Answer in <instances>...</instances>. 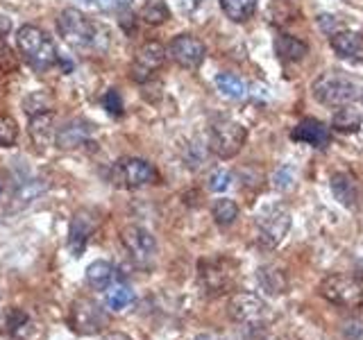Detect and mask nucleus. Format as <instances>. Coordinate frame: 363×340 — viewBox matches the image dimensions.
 I'll return each mask as SVG.
<instances>
[{
  "instance_id": "obj_30",
  "label": "nucleus",
  "mask_w": 363,
  "mask_h": 340,
  "mask_svg": "<svg viewBox=\"0 0 363 340\" xmlns=\"http://www.w3.org/2000/svg\"><path fill=\"white\" fill-rule=\"evenodd\" d=\"M18 143V123L11 116H0V147H14Z\"/></svg>"
},
{
  "instance_id": "obj_11",
  "label": "nucleus",
  "mask_w": 363,
  "mask_h": 340,
  "mask_svg": "<svg viewBox=\"0 0 363 340\" xmlns=\"http://www.w3.org/2000/svg\"><path fill=\"white\" fill-rule=\"evenodd\" d=\"M157 179V170L150 162L136 157L118 159L111 166V181L121 188H141Z\"/></svg>"
},
{
  "instance_id": "obj_28",
  "label": "nucleus",
  "mask_w": 363,
  "mask_h": 340,
  "mask_svg": "<svg viewBox=\"0 0 363 340\" xmlns=\"http://www.w3.org/2000/svg\"><path fill=\"white\" fill-rule=\"evenodd\" d=\"M211 215H213L216 225L230 227V225L238 218V204H236L234 200H230V198H220V200H216V202H213Z\"/></svg>"
},
{
  "instance_id": "obj_21",
  "label": "nucleus",
  "mask_w": 363,
  "mask_h": 340,
  "mask_svg": "<svg viewBox=\"0 0 363 340\" xmlns=\"http://www.w3.org/2000/svg\"><path fill=\"white\" fill-rule=\"evenodd\" d=\"M275 52L284 62H300L309 52V45L300 41L298 37H291V34H279L275 39Z\"/></svg>"
},
{
  "instance_id": "obj_39",
  "label": "nucleus",
  "mask_w": 363,
  "mask_h": 340,
  "mask_svg": "<svg viewBox=\"0 0 363 340\" xmlns=\"http://www.w3.org/2000/svg\"><path fill=\"white\" fill-rule=\"evenodd\" d=\"M196 340H220L218 336H213V334H200Z\"/></svg>"
},
{
  "instance_id": "obj_24",
  "label": "nucleus",
  "mask_w": 363,
  "mask_h": 340,
  "mask_svg": "<svg viewBox=\"0 0 363 340\" xmlns=\"http://www.w3.org/2000/svg\"><path fill=\"white\" fill-rule=\"evenodd\" d=\"M257 281L261 283V288H264L266 293L270 295H281L286 293L289 288V281H286V275L275 268V266H264L257 270Z\"/></svg>"
},
{
  "instance_id": "obj_19",
  "label": "nucleus",
  "mask_w": 363,
  "mask_h": 340,
  "mask_svg": "<svg viewBox=\"0 0 363 340\" xmlns=\"http://www.w3.org/2000/svg\"><path fill=\"white\" fill-rule=\"evenodd\" d=\"M91 134H94V125L91 123L71 120L55 134V143H57V147H62V150H75V147L89 143Z\"/></svg>"
},
{
  "instance_id": "obj_7",
  "label": "nucleus",
  "mask_w": 363,
  "mask_h": 340,
  "mask_svg": "<svg viewBox=\"0 0 363 340\" xmlns=\"http://www.w3.org/2000/svg\"><path fill=\"white\" fill-rule=\"evenodd\" d=\"M291 230V213L284 204H268L257 213V243L266 249L277 247Z\"/></svg>"
},
{
  "instance_id": "obj_8",
  "label": "nucleus",
  "mask_w": 363,
  "mask_h": 340,
  "mask_svg": "<svg viewBox=\"0 0 363 340\" xmlns=\"http://www.w3.org/2000/svg\"><path fill=\"white\" fill-rule=\"evenodd\" d=\"M247 141V130L232 118H218L209 128V150L218 159H232Z\"/></svg>"
},
{
  "instance_id": "obj_1",
  "label": "nucleus",
  "mask_w": 363,
  "mask_h": 340,
  "mask_svg": "<svg viewBox=\"0 0 363 340\" xmlns=\"http://www.w3.org/2000/svg\"><path fill=\"white\" fill-rule=\"evenodd\" d=\"M57 28L68 45L79 50H105L109 45V32L100 23L86 18L73 7L64 9L57 18Z\"/></svg>"
},
{
  "instance_id": "obj_12",
  "label": "nucleus",
  "mask_w": 363,
  "mask_h": 340,
  "mask_svg": "<svg viewBox=\"0 0 363 340\" xmlns=\"http://www.w3.org/2000/svg\"><path fill=\"white\" fill-rule=\"evenodd\" d=\"M227 313L234 322L243 327H261L268 320V306L266 302L255 293H234L230 304H227Z\"/></svg>"
},
{
  "instance_id": "obj_36",
  "label": "nucleus",
  "mask_w": 363,
  "mask_h": 340,
  "mask_svg": "<svg viewBox=\"0 0 363 340\" xmlns=\"http://www.w3.org/2000/svg\"><path fill=\"white\" fill-rule=\"evenodd\" d=\"M98 3L102 9H107V11H118L123 7H128L130 0H98Z\"/></svg>"
},
{
  "instance_id": "obj_31",
  "label": "nucleus",
  "mask_w": 363,
  "mask_h": 340,
  "mask_svg": "<svg viewBox=\"0 0 363 340\" xmlns=\"http://www.w3.org/2000/svg\"><path fill=\"white\" fill-rule=\"evenodd\" d=\"M16 68H18V57L0 39V73H14Z\"/></svg>"
},
{
  "instance_id": "obj_38",
  "label": "nucleus",
  "mask_w": 363,
  "mask_h": 340,
  "mask_svg": "<svg viewBox=\"0 0 363 340\" xmlns=\"http://www.w3.org/2000/svg\"><path fill=\"white\" fill-rule=\"evenodd\" d=\"M9 30V21L5 16H0V34H5Z\"/></svg>"
},
{
  "instance_id": "obj_41",
  "label": "nucleus",
  "mask_w": 363,
  "mask_h": 340,
  "mask_svg": "<svg viewBox=\"0 0 363 340\" xmlns=\"http://www.w3.org/2000/svg\"><path fill=\"white\" fill-rule=\"evenodd\" d=\"M0 193H3V181H0Z\"/></svg>"
},
{
  "instance_id": "obj_40",
  "label": "nucleus",
  "mask_w": 363,
  "mask_h": 340,
  "mask_svg": "<svg viewBox=\"0 0 363 340\" xmlns=\"http://www.w3.org/2000/svg\"><path fill=\"white\" fill-rule=\"evenodd\" d=\"M79 3H84V5H89V3H91V0H79Z\"/></svg>"
},
{
  "instance_id": "obj_33",
  "label": "nucleus",
  "mask_w": 363,
  "mask_h": 340,
  "mask_svg": "<svg viewBox=\"0 0 363 340\" xmlns=\"http://www.w3.org/2000/svg\"><path fill=\"white\" fill-rule=\"evenodd\" d=\"M102 105H105V109L111 113V116H121L123 113V100H121V94L116 89H109L105 98H102Z\"/></svg>"
},
{
  "instance_id": "obj_32",
  "label": "nucleus",
  "mask_w": 363,
  "mask_h": 340,
  "mask_svg": "<svg viewBox=\"0 0 363 340\" xmlns=\"http://www.w3.org/2000/svg\"><path fill=\"white\" fill-rule=\"evenodd\" d=\"M230 181H232L230 170L216 168L213 173L209 175V188H211L213 193H223L225 188H230Z\"/></svg>"
},
{
  "instance_id": "obj_17",
  "label": "nucleus",
  "mask_w": 363,
  "mask_h": 340,
  "mask_svg": "<svg viewBox=\"0 0 363 340\" xmlns=\"http://www.w3.org/2000/svg\"><path fill=\"white\" fill-rule=\"evenodd\" d=\"M329 139H332V132H329L327 125L320 123L318 118H304L291 130V141H295V143L325 147V145H329Z\"/></svg>"
},
{
  "instance_id": "obj_16",
  "label": "nucleus",
  "mask_w": 363,
  "mask_h": 340,
  "mask_svg": "<svg viewBox=\"0 0 363 340\" xmlns=\"http://www.w3.org/2000/svg\"><path fill=\"white\" fill-rule=\"evenodd\" d=\"M329 186H332L334 198L347 209H359L361 200H363V188L361 181L352 175V173H334L329 179Z\"/></svg>"
},
{
  "instance_id": "obj_6",
  "label": "nucleus",
  "mask_w": 363,
  "mask_h": 340,
  "mask_svg": "<svg viewBox=\"0 0 363 340\" xmlns=\"http://www.w3.org/2000/svg\"><path fill=\"white\" fill-rule=\"evenodd\" d=\"M45 324L21 306H7L0 313V336L9 340H45Z\"/></svg>"
},
{
  "instance_id": "obj_27",
  "label": "nucleus",
  "mask_w": 363,
  "mask_h": 340,
  "mask_svg": "<svg viewBox=\"0 0 363 340\" xmlns=\"http://www.w3.org/2000/svg\"><path fill=\"white\" fill-rule=\"evenodd\" d=\"M136 295L130 286H111L107 288V295H105V304L109 311H125L130 304H134Z\"/></svg>"
},
{
  "instance_id": "obj_37",
  "label": "nucleus",
  "mask_w": 363,
  "mask_h": 340,
  "mask_svg": "<svg viewBox=\"0 0 363 340\" xmlns=\"http://www.w3.org/2000/svg\"><path fill=\"white\" fill-rule=\"evenodd\" d=\"M100 340H132V336L123 334V332H109V334L102 336Z\"/></svg>"
},
{
  "instance_id": "obj_22",
  "label": "nucleus",
  "mask_w": 363,
  "mask_h": 340,
  "mask_svg": "<svg viewBox=\"0 0 363 340\" xmlns=\"http://www.w3.org/2000/svg\"><path fill=\"white\" fill-rule=\"evenodd\" d=\"M86 283L94 290H107L111 288L113 277H116V270L109 264V261H94L89 268H86Z\"/></svg>"
},
{
  "instance_id": "obj_4",
  "label": "nucleus",
  "mask_w": 363,
  "mask_h": 340,
  "mask_svg": "<svg viewBox=\"0 0 363 340\" xmlns=\"http://www.w3.org/2000/svg\"><path fill=\"white\" fill-rule=\"evenodd\" d=\"M313 98L325 107H345L359 98V86L350 75L340 71H327L315 79Z\"/></svg>"
},
{
  "instance_id": "obj_35",
  "label": "nucleus",
  "mask_w": 363,
  "mask_h": 340,
  "mask_svg": "<svg viewBox=\"0 0 363 340\" xmlns=\"http://www.w3.org/2000/svg\"><path fill=\"white\" fill-rule=\"evenodd\" d=\"M318 23H320L323 32H325V34H329V37H332V34H336V32L340 30V28H338V21H336V16L323 14L320 18H318Z\"/></svg>"
},
{
  "instance_id": "obj_10",
  "label": "nucleus",
  "mask_w": 363,
  "mask_h": 340,
  "mask_svg": "<svg viewBox=\"0 0 363 340\" xmlns=\"http://www.w3.org/2000/svg\"><path fill=\"white\" fill-rule=\"evenodd\" d=\"M121 243L128 252L130 261L134 266H139L143 270L152 268L157 261V241L155 236L143 230V227L130 225L121 232Z\"/></svg>"
},
{
  "instance_id": "obj_29",
  "label": "nucleus",
  "mask_w": 363,
  "mask_h": 340,
  "mask_svg": "<svg viewBox=\"0 0 363 340\" xmlns=\"http://www.w3.org/2000/svg\"><path fill=\"white\" fill-rule=\"evenodd\" d=\"M141 18L147 23V26H162L170 18V9L164 0H152L141 9Z\"/></svg>"
},
{
  "instance_id": "obj_13",
  "label": "nucleus",
  "mask_w": 363,
  "mask_h": 340,
  "mask_svg": "<svg viewBox=\"0 0 363 340\" xmlns=\"http://www.w3.org/2000/svg\"><path fill=\"white\" fill-rule=\"evenodd\" d=\"M100 225V215L94 209H79L73 213L71 227H68V249L73 256H82L84 249L91 241V236L96 234Z\"/></svg>"
},
{
  "instance_id": "obj_23",
  "label": "nucleus",
  "mask_w": 363,
  "mask_h": 340,
  "mask_svg": "<svg viewBox=\"0 0 363 340\" xmlns=\"http://www.w3.org/2000/svg\"><path fill=\"white\" fill-rule=\"evenodd\" d=\"M361 125H363V113L352 105L340 107L332 118V130L340 134H357L361 130Z\"/></svg>"
},
{
  "instance_id": "obj_26",
  "label": "nucleus",
  "mask_w": 363,
  "mask_h": 340,
  "mask_svg": "<svg viewBox=\"0 0 363 340\" xmlns=\"http://www.w3.org/2000/svg\"><path fill=\"white\" fill-rule=\"evenodd\" d=\"M216 86H218V91L223 96L232 98V100L247 98V84L241 77H236L232 73H220L218 77H216Z\"/></svg>"
},
{
  "instance_id": "obj_14",
  "label": "nucleus",
  "mask_w": 363,
  "mask_h": 340,
  "mask_svg": "<svg viewBox=\"0 0 363 340\" xmlns=\"http://www.w3.org/2000/svg\"><path fill=\"white\" fill-rule=\"evenodd\" d=\"M166 64V48L157 41H147L143 43L139 50H136L134 64H132V77L134 82H150L155 73Z\"/></svg>"
},
{
  "instance_id": "obj_18",
  "label": "nucleus",
  "mask_w": 363,
  "mask_h": 340,
  "mask_svg": "<svg viewBox=\"0 0 363 340\" xmlns=\"http://www.w3.org/2000/svg\"><path fill=\"white\" fill-rule=\"evenodd\" d=\"M329 43H332V50L340 60H347L352 64H363V37L359 32L338 30L336 34L329 37Z\"/></svg>"
},
{
  "instance_id": "obj_2",
  "label": "nucleus",
  "mask_w": 363,
  "mask_h": 340,
  "mask_svg": "<svg viewBox=\"0 0 363 340\" xmlns=\"http://www.w3.org/2000/svg\"><path fill=\"white\" fill-rule=\"evenodd\" d=\"M198 277L207 295L218 298V295L230 293L238 279V261L232 256H209L198 261Z\"/></svg>"
},
{
  "instance_id": "obj_5",
  "label": "nucleus",
  "mask_w": 363,
  "mask_h": 340,
  "mask_svg": "<svg viewBox=\"0 0 363 340\" xmlns=\"http://www.w3.org/2000/svg\"><path fill=\"white\" fill-rule=\"evenodd\" d=\"M68 327L77 336H96L109 327V313L96 300L79 298L68 309Z\"/></svg>"
},
{
  "instance_id": "obj_9",
  "label": "nucleus",
  "mask_w": 363,
  "mask_h": 340,
  "mask_svg": "<svg viewBox=\"0 0 363 340\" xmlns=\"http://www.w3.org/2000/svg\"><path fill=\"white\" fill-rule=\"evenodd\" d=\"M318 293L329 304H336L340 309H361L363 306V288L361 283L350 275H329L320 281Z\"/></svg>"
},
{
  "instance_id": "obj_3",
  "label": "nucleus",
  "mask_w": 363,
  "mask_h": 340,
  "mask_svg": "<svg viewBox=\"0 0 363 340\" xmlns=\"http://www.w3.org/2000/svg\"><path fill=\"white\" fill-rule=\"evenodd\" d=\"M16 48L23 60L37 71H48L57 64V48L52 39L34 26H23L16 32Z\"/></svg>"
},
{
  "instance_id": "obj_15",
  "label": "nucleus",
  "mask_w": 363,
  "mask_h": 340,
  "mask_svg": "<svg viewBox=\"0 0 363 340\" xmlns=\"http://www.w3.org/2000/svg\"><path fill=\"white\" fill-rule=\"evenodd\" d=\"M168 52L177 66L189 68V71H196V68L204 62V57H207L204 43L193 37V34H179V37H175L168 45Z\"/></svg>"
},
{
  "instance_id": "obj_34",
  "label": "nucleus",
  "mask_w": 363,
  "mask_h": 340,
  "mask_svg": "<svg viewBox=\"0 0 363 340\" xmlns=\"http://www.w3.org/2000/svg\"><path fill=\"white\" fill-rule=\"evenodd\" d=\"M272 179H275V186H277V188L286 191V188L293 184V168H291V166H281Z\"/></svg>"
},
{
  "instance_id": "obj_25",
  "label": "nucleus",
  "mask_w": 363,
  "mask_h": 340,
  "mask_svg": "<svg viewBox=\"0 0 363 340\" xmlns=\"http://www.w3.org/2000/svg\"><path fill=\"white\" fill-rule=\"evenodd\" d=\"M220 7L230 21L245 23L247 18H252L257 9V0H220Z\"/></svg>"
},
{
  "instance_id": "obj_20",
  "label": "nucleus",
  "mask_w": 363,
  "mask_h": 340,
  "mask_svg": "<svg viewBox=\"0 0 363 340\" xmlns=\"http://www.w3.org/2000/svg\"><path fill=\"white\" fill-rule=\"evenodd\" d=\"M52 111H41L30 116V136L34 145H48L55 139V130H52Z\"/></svg>"
}]
</instances>
